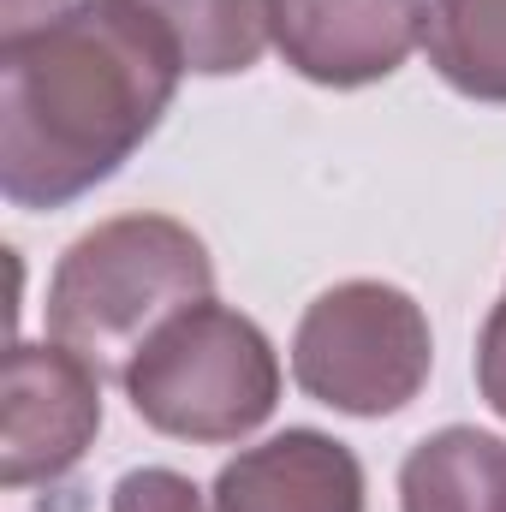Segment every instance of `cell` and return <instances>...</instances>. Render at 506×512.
I'll return each mask as SVG.
<instances>
[{"label": "cell", "mask_w": 506, "mask_h": 512, "mask_svg": "<svg viewBox=\"0 0 506 512\" xmlns=\"http://www.w3.org/2000/svg\"><path fill=\"white\" fill-rule=\"evenodd\" d=\"M185 78L167 24L137 0H72L0 42V197L66 209L161 131Z\"/></svg>", "instance_id": "1"}, {"label": "cell", "mask_w": 506, "mask_h": 512, "mask_svg": "<svg viewBox=\"0 0 506 512\" xmlns=\"http://www.w3.org/2000/svg\"><path fill=\"white\" fill-rule=\"evenodd\" d=\"M215 298V256L173 215H114L78 233L48 274V340L96 370H126L131 352L179 310Z\"/></svg>", "instance_id": "2"}, {"label": "cell", "mask_w": 506, "mask_h": 512, "mask_svg": "<svg viewBox=\"0 0 506 512\" xmlns=\"http://www.w3.org/2000/svg\"><path fill=\"white\" fill-rule=\"evenodd\" d=\"M131 411L173 441L227 447L256 435L280 405V358L233 304H191L167 316L120 370Z\"/></svg>", "instance_id": "3"}, {"label": "cell", "mask_w": 506, "mask_h": 512, "mask_svg": "<svg viewBox=\"0 0 506 512\" xmlns=\"http://www.w3.org/2000/svg\"><path fill=\"white\" fill-rule=\"evenodd\" d=\"M435 370V334L423 304L393 280H340L298 316L292 382L346 417L405 411Z\"/></svg>", "instance_id": "4"}, {"label": "cell", "mask_w": 506, "mask_h": 512, "mask_svg": "<svg viewBox=\"0 0 506 512\" xmlns=\"http://www.w3.org/2000/svg\"><path fill=\"white\" fill-rule=\"evenodd\" d=\"M102 435V370L60 340H12L0 387V483H60Z\"/></svg>", "instance_id": "5"}, {"label": "cell", "mask_w": 506, "mask_h": 512, "mask_svg": "<svg viewBox=\"0 0 506 512\" xmlns=\"http://www.w3.org/2000/svg\"><path fill=\"white\" fill-rule=\"evenodd\" d=\"M429 30V0H274L280 60L322 90L393 78Z\"/></svg>", "instance_id": "6"}, {"label": "cell", "mask_w": 506, "mask_h": 512, "mask_svg": "<svg viewBox=\"0 0 506 512\" xmlns=\"http://www.w3.org/2000/svg\"><path fill=\"white\" fill-rule=\"evenodd\" d=\"M364 459L322 429H280L233 453L215 477V512H364Z\"/></svg>", "instance_id": "7"}, {"label": "cell", "mask_w": 506, "mask_h": 512, "mask_svg": "<svg viewBox=\"0 0 506 512\" xmlns=\"http://www.w3.org/2000/svg\"><path fill=\"white\" fill-rule=\"evenodd\" d=\"M399 512H506V441L477 423L423 435L399 465Z\"/></svg>", "instance_id": "8"}, {"label": "cell", "mask_w": 506, "mask_h": 512, "mask_svg": "<svg viewBox=\"0 0 506 512\" xmlns=\"http://www.w3.org/2000/svg\"><path fill=\"white\" fill-rule=\"evenodd\" d=\"M137 6H149L167 24V36L185 54V72L197 78L251 72L274 42V0H137Z\"/></svg>", "instance_id": "9"}, {"label": "cell", "mask_w": 506, "mask_h": 512, "mask_svg": "<svg viewBox=\"0 0 506 512\" xmlns=\"http://www.w3.org/2000/svg\"><path fill=\"white\" fill-rule=\"evenodd\" d=\"M423 48L447 90L506 108V0H429Z\"/></svg>", "instance_id": "10"}, {"label": "cell", "mask_w": 506, "mask_h": 512, "mask_svg": "<svg viewBox=\"0 0 506 512\" xmlns=\"http://www.w3.org/2000/svg\"><path fill=\"white\" fill-rule=\"evenodd\" d=\"M108 512H215L203 501V489L185 477V471H167V465H143L126 471L108 495Z\"/></svg>", "instance_id": "11"}, {"label": "cell", "mask_w": 506, "mask_h": 512, "mask_svg": "<svg viewBox=\"0 0 506 512\" xmlns=\"http://www.w3.org/2000/svg\"><path fill=\"white\" fill-rule=\"evenodd\" d=\"M477 393L506 423V292L495 298V310L483 316V334H477Z\"/></svg>", "instance_id": "12"}, {"label": "cell", "mask_w": 506, "mask_h": 512, "mask_svg": "<svg viewBox=\"0 0 506 512\" xmlns=\"http://www.w3.org/2000/svg\"><path fill=\"white\" fill-rule=\"evenodd\" d=\"M66 0H6V36H18V30H36V24H48L54 12H60Z\"/></svg>", "instance_id": "13"}]
</instances>
